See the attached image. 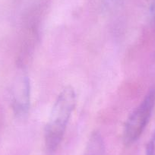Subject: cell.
<instances>
[{
  "instance_id": "6da1fadb",
  "label": "cell",
  "mask_w": 155,
  "mask_h": 155,
  "mask_svg": "<svg viewBox=\"0 0 155 155\" xmlns=\"http://www.w3.org/2000/svg\"><path fill=\"white\" fill-rule=\"evenodd\" d=\"M76 105V94L71 86L64 87L52 107L44 132L46 149L53 153L60 145Z\"/></svg>"
},
{
  "instance_id": "7a4b0ae2",
  "label": "cell",
  "mask_w": 155,
  "mask_h": 155,
  "mask_svg": "<svg viewBox=\"0 0 155 155\" xmlns=\"http://www.w3.org/2000/svg\"><path fill=\"white\" fill-rule=\"evenodd\" d=\"M155 106V89H150L129 115L123 129V141L130 145L137 141L148 123Z\"/></svg>"
},
{
  "instance_id": "3957f363",
  "label": "cell",
  "mask_w": 155,
  "mask_h": 155,
  "mask_svg": "<svg viewBox=\"0 0 155 155\" xmlns=\"http://www.w3.org/2000/svg\"><path fill=\"white\" fill-rule=\"evenodd\" d=\"M31 104V82L27 74H21L16 80L13 90L12 107L19 116L27 114Z\"/></svg>"
},
{
  "instance_id": "277c9868",
  "label": "cell",
  "mask_w": 155,
  "mask_h": 155,
  "mask_svg": "<svg viewBox=\"0 0 155 155\" xmlns=\"http://www.w3.org/2000/svg\"><path fill=\"white\" fill-rule=\"evenodd\" d=\"M105 147L101 134L94 132L91 134L84 150V155H104Z\"/></svg>"
},
{
  "instance_id": "5b68a950",
  "label": "cell",
  "mask_w": 155,
  "mask_h": 155,
  "mask_svg": "<svg viewBox=\"0 0 155 155\" xmlns=\"http://www.w3.org/2000/svg\"><path fill=\"white\" fill-rule=\"evenodd\" d=\"M146 155H155V129L147 143Z\"/></svg>"
},
{
  "instance_id": "8992f818",
  "label": "cell",
  "mask_w": 155,
  "mask_h": 155,
  "mask_svg": "<svg viewBox=\"0 0 155 155\" xmlns=\"http://www.w3.org/2000/svg\"><path fill=\"white\" fill-rule=\"evenodd\" d=\"M150 12L153 18H155V0H153V3H152L151 7H150Z\"/></svg>"
}]
</instances>
